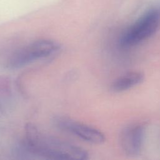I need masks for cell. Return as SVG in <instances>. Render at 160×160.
Listing matches in <instances>:
<instances>
[{
  "label": "cell",
  "instance_id": "cell-2",
  "mask_svg": "<svg viewBox=\"0 0 160 160\" xmlns=\"http://www.w3.org/2000/svg\"><path fill=\"white\" fill-rule=\"evenodd\" d=\"M60 44L52 40L41 39L34 41L14 54L9 61L11 68H19L35 61L50 57L60 49Z\"/></svg>",
  "mask_w": 160,
  "mask_h": 160
},
{
  "label": "cell",
  "instance_id": "cell-4",
  "mask_svg": "<svg viewBox=\"0 0 160 160\" xmlns=\"http://www.w3.org/2000/svg\"><path fill=\"white\" fill-rule=\"evenodd\" d=\"M55 125L59 129L68 132L80 139L92 144H102L106 138L104 134L99 130L87 124L76 121L64 116L54 118Z\"/></svg>",
  "mask_w": 160,
  "mask_h": 160
},
{
  "label": "cell",
  "instance_id": "cell-6",
  "mask_svg": "<svg viewBox=\"0 0 160 160\" xmlns=\"http://www.w3.org/2000/svg\"><path fill=\"white\" fill-rule=\"evenodd\" d=\"M144 74L138 71H132L116 79L111 84V89L114 92H122L131 89L144 80Z\"/></svg>",
  "mask_w": 160,
  "mask_h": 160
},
{
  "label": "cell",
  "instance_id": "cell-5",
  "mask_svg": "<svg viewBox=\"0 0 160 160\" xmlns=\"http://www.w3.org/2000/svg\"><path fill=\"white\" fill-rule=\"evenodd\" d=\"M144 132V127L141 124L131 125L122 130L120 143L126 154L136 156L139 153L142 146Z\"/></svg>",
  "mask_w": 160,
  "mask_h": 160
},
{
  "label": "cell",
  "instance_id": "cell-3",
  "mask_svg": "<svg viewBox=\"0 0 160 160\" xmlns=\"http://www.w3.org/2000/svg\"><path fill=\"white\" fill-rule=\"evenodd\" d=\"M160 22L159 13L155 10L146 13L122 36V46H133L151 37L158 29Z\"/></svg>",
  "mask_w": 160,
  "mask_h": 160
},
{
  "label": "cell",
  "instance_id": "cell-1",
  "mask_svg": "<svg viewBox=\"0 0 160 160\" xmlns=\"http://www.w3.org/2000/svg\"><path fill=\"white\" fill-rule=\"evenodd\" d=\"M26 139L16 150L27 158L84 160L88 153L84 149L41 132L32 124L26 126Z\"/></svg>",
  "mask_w": 160,
  "mask_h": 160
}]
</instances>
